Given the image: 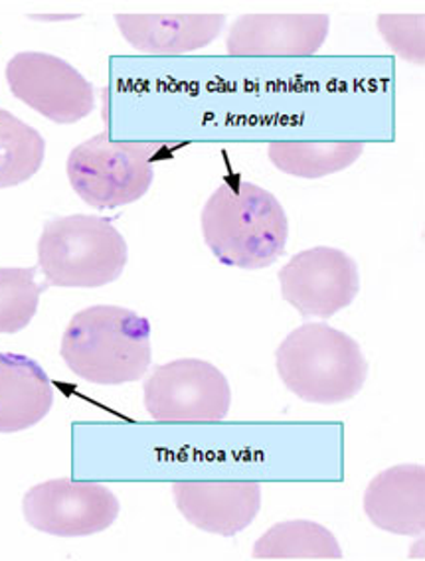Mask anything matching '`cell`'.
Masks as SVG:
<instances>
[{"mask_svg": "<svg viewBox=\"0 0 425 561\" xmlns=\"http://www.w3.org/2000/svg\"><path fill=\"white\" fill-rule=\"evenodd\" d=\"M203 236L214 257L238 270L274 265L289 240V220L272 192L243 179H226L206 201Z\"/></svg>", "mask_w": 425, "mask_h": 561, "instance_id": "1", "label": "cell"}, {"mask_svg": "<svg viewBox=\"0 0 425 561\" xmlns=\"http://www.w3.org/2000/svg\"><path fill=\"white\" fill-rule=\"evenodd\" d=\"M60 356L73 376L90 383L142 380L152 360L151 322L117 305L88 307L71 317Z\"/></svg>", "mask_w": 425, "mask_h": 561, "instance_id": "2", "label": "cell"}, {"mask_svg": "<svg viewBox=\"0 0 425 561\" xmlns=\"http://www.w3.org/2000/svg\"><path fill=\"white\" fill-rule=\"evenodd\" d=\"M279 380L299 400L336 405L365 388L368 362L360 344L326 322H305L275 351Z\"/></svg>", "mask_w": 425, "mask_h": 561, "instance_id": "3", "label": "cell"}, {"mask_svg": "<svg viewBox=\"0 0 425 561\" xmlns=\"http://www.w3.org/2000/svg\"><path fill=\"white\" fill-rule=\"evenodd\" d=\"M129 248L112 221L73 214L46 221L38 240V270L48 287L97 289L122 277Z\"/></svg>", "mask_w": 425, "mask_h": 561, "instance_id": "4", "label": "cell"}, {"mask_svg": "<svg viewBox=\"0 0 425 561\" xmlns=\"http://www.w3.org/2000/svg\"><path fill=\"white\" fill-rule=\"evenodd\" d=\"M157 142H115L107 130L73 147L66 162L68 181L95 210H112L141 201L151 188Z\"/></svg>", "mask_w": 425, "mask_h": 561, "instance_id": "5", "label": "cell"}, {"mask_svg": "<svg viewBox=\"0 0 425 561\" xmlns=\"http://www.w3.org/2000/svg\"><path fill=\"white\" fill-rule=\"evenodd\" d=\"M142 400L152 420L161 423H216L228 417L232 390L210 362L181 358L152 370Z\"/></svg>", "mask_w": 425, "mask_h": 561, "instance_id": "6", "label": "cell"}, {"mask_svg": "<svg viewBox=\"0 0 425 561\" xmlns=\"http://www.w3.org/2000/svg\"><path fill=\"white\" fill-rule=\"evenodd\" d=\"M119 499L100 482L51 479L32 486L22 499L24 518L34 530L56 538H85L112 528Z\"/></svg>", "mask_w": 425, "mask_h": 561, "instance_id": "7", "label": "cell"}, {"mask_svg": "<svg viewBox=\"0 0 425 561\" xmlns=\"http://www.w3.org/2000/svg\"><path fill=\"white\" fill-rule=\"evenodd\" d=\"M11 93L58 125H73L95 110V88L71 64L46 51H21L7 64Z\"/></svg>", "mask_w": 425, "mask_h": 561, "instance_id": "8", "label": "cell"}, {"mask_svg": "<svg viewBox=\"0 0 425 561\" xmlns=\"http://www.w3.org/2000/svg\"><path fill=\"white\" fill-rule=\"evenodd\" d=\"M285 301L305 319H331L351 307L360 291L356 261L336 248H311L279 271Z\"/></svg>", "mask_w": 425, "mask_h": 561, "instance_id": "9", "label": "cell"}, {"mask_svg": "<svg viewBox=\"0 0 425 561\" xmlns=\"http://www.w3.org/2000/svg\"><path fill=\"white\" fill-rule=\"evenodd\" d=\"M329 14H243L233 22L226 50L240 58H307L323 48Z\"/></svg>", "mask_w": 425, "mask_h": 561, "instance_id": "10", "label": "cell"}, {"mask_svg": "<svg viewBox=\"0 0 425 561\" xmlns=\"http://www.w3.org/2000/svg\"><path fill=\"white\" fill-rule=\"evenodd\" d=\"M173 496L184 520L223 538L245 530L262 508V484L255 481L174 482Z\"/></svg>", "mask_w": 425, "mask_h": 561, "instance_id": "11", "label": "cell"}, {"mask_svg": "<svg viewBox=\"0 0 425 561\" xmlns=\"http://www.w3.org/2000/svg\"><path fill=\"white\" fill-rule=\"evenodd\" d=\"M133 48L151 56H181L210 46L226 26L223 14H115Z\"/></svg>", "mask_w": 425, "mask_h": 561, "instance_id": "12", "label": "cell"}, {"mask_svg": "<svg viewBox=\"0 0 425 561\" xmlns=\"http://www.w3.org/2000/svg\"><path fill=\"white\" fill-rule=\"evenodd\" d=\"M365 512L376 528L398 536H422L425 528V471L395 465L376 474L365 491Z\"/></svg>", "mask_w": 425, "mask_h": 561, "instance_id": "13", "label": "cell"}, {"mask_svg": "<svg viewBox=\"0 0 425 561\" xmlns=\"http://www.w3.org/2000/svg\"><path fill=\"white\" fill-rule=\"evenodd\" d=\"M54 405V386L41 364L24 354H0V433L38 425Z\"/></svg>", "mask_w": 425, "mask_h": 561, "instance_id": "14", "label": "cell"}, {"mask_svg": "<svg viewBox=\"0 0 425 561\" xmlns=\"http://www.w3.org/2000/svg\"><path fill=\"white\" fill-rule=\"evenodd\" d=\"M365 151L363 142H307L275 140L267 147V157L277 171L297 179H323L353 167Z\"/></svg>", "mask_w": 425, "mask_h": 561, "instance_id": "15", "label": "cell"}, {"mask_svg": "<svg viewBox=\"0 0 425 561\" xmlns=\"http://www.w3.org/2000/svg\"><path fill=\"white\" fill-rule=\"evenodd\" d=\"M255 560H341L333 531L311 520L279 522L253 543Z\"/></svg>", "mask_w": 425, "mask_h": 561, "instance_id": "16", "label": "cell"}, {"mask_svg": "<svg viewBox=\"0 0 425 561\" xmlns=\"http://www.w3.org/2000/svg\"><path fill=\"white\" fill-rule=\"evenodd\" d=\"M46 159V140L28 123L0 110V188L31 181Z\"/></svg>", "mask_w": 425, "mask_h": 561, "instance_id": "17", "label": "cell"}, {"mask_svg": "<svg viewBox=\"0 0 425 561\" xmlns=\"http://www.w3.org/2000/svg\"><path fill=\"white\" fill-rule=\"evenodd\" d=\"M38 267H0V334L24 331L38 312L48 285L36 283Z\"/></svg>", "mask_w": 425, "mask_h": 561, "instance_id": "18", "label": "cell"}, {"mask_svg": "<svg viewBox=\"0 0 425 561\" xmlns=\"http://www.w3.org/2000/svg\"><path fill=\"white\" fill-rule=\"evenodd\" d=\"M424 12L417 14H380L378 32L390 50L410 64H424Z\"/></svg>", "mask_w": 425, "mask_h": 561, "instance_id": "19", "label": "cell"}]
</instances>
